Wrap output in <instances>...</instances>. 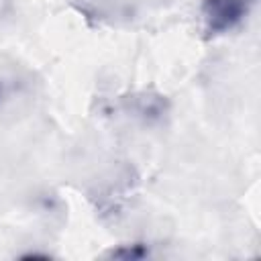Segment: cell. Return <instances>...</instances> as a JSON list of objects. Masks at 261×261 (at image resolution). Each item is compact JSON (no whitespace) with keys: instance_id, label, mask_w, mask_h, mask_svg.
I'll use <instances>...</instances> for the list:
<instances>
[{"instance_id":"cell-1","label":"cell","mask_w":261,"mask_h":261,"mask_svg":"<svg viewBox=\"0 0 261 261\" xmlns=\"http://www.w3.org/2000/svg\"><path fill=\"white\" fill-rule=\"evenodd\" d=\"M255 0H204L202 18L208 35L232 31L251 10Z\"/></svg>"},{"instance_id":"cell-2","label":"cell","mask_w":261,"mask_h":261,"mask_svg":"<svg viewBox=\"0 0 261 261\" xmlns=\"http://www.w3.org/2000/svg\"><path fill=\"white\" fill-rule=\"evenodd\" d=\"M135 110H137L143 118L155 120V118H159V116L165 112V100H163L161 96H141V98H137Z\"/></svg>"},{"instance_id":"cell-3","label":"cell","mask_w":261,"mask_h":261,"mask_svg":"<svg viewBox=\"0 0 261 261\" xmlns=\"http://www.w3.org/2000/svg\"><path fill=\"white\" fill-rule=\"evenodd\" d=\"M147 255H149V249L143 243L120 245V247L108 251V257H112V259H124V261H137V259H143Z\"/></svg>"},{"instance_id":"cell-4","label":"cell","mask_w":261,"mask_h":261,"mask_svg":"<svg viewBox=\"0 0 261 261\" xmlns=\"http://www.w3.org/2000/svg\"><path fill=\"white\" fill-rule=\"evenodd\" d=\"M0 96H2V84H0Z\"/></svg>"}]
</instances>
